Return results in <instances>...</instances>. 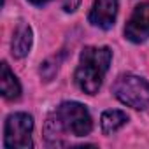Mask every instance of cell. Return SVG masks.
<instances>
[{"mask_svg": "<svg viewBox=\"0 0 149 149\" xmlns=\"http://www.w3.org/2000/svg\"><path fill=\"white\" fill-rule=\"evenodd\" d=\"M93 128L91 116L88 109L79 102H63L56 111L47 118L44 126L46 140L51 146H63V133L74 137H86Z\"/></svg>", "mask_w": 149, "mask_h": 149, "instance_id": "obj_1", "label": "cell"}, {"mask_svg": "<svg viewBox=\"0 0 149 149\" xmlns=\"http://www.w3.org/2000/svg\"><path fill=\"white\" fill-rule=\"evenodd\" d=\"M111 60H112V51L107 46H102V47L88 46L83 49L79 67L74 74L76 84L79 86L81 91L88 95L98 93L102 81L109 70Z\"/></svg>", "mask_w": 149, "mask_h": 149, "instance_id": "obj_2", "label": "cell"}, {"mask_svg": "<svg viewBox=\"0 0 149 149\" xmlns=\"http://www.w3.org/2000/svg\"><path fill=\"white\" fill-rule=\"evenodd\" d=\"M112 93L119 102L137 111H144L149 107V83L144 77L125 74L119 76L112 86Z\"/></svg>", "mask_w": 149, "mask_h": 149, "instance_id": "obj_3", "label": "cell"}, {"mask_svg": "<svg viewBox=\"0 0 149 149\" xmlns=\"http://www.w3.org/2000/svg\"><path fill=\"white\" fill-rule=\"evenodd\" d=\"M33 118L26 112H14L6 119L4 126V146L9 149H30L32 142Z\"/></svg>", "mask_w": 149, "mask_h": 149, "instance_id": "obj_4", "label": "cell"}, {"mask_svg": "<svg viewBox=\"0 0 149 149\" xmlns=\"http://www.w3.org/2000/svg\"><path fill=\"white\" fill-rule=\"evenodd\" d=\"M125 37L135 44L149 39V2H142L135 7L125 26Z\"/></svg>", "mask_w": 149, "mask_h": 149, "instance_id": "obj_5", "label": "cell"}, {"mask_svg": "<svg viewBox=\"0 0 149 149\" xmlns=\"http://www.w3.org/2000/svg\"><path fill=\"white\" fill-rule=\"evenodd\" d=\"M116 16H118V0H95L88 19L91 25L109 30L112 28Z\"/></svg>", "mask_w": 149, "mask_h": 149, "instance_id": "obj_6", "label": "cell"}, {"mask_svg": "<svg viewBox=\"0 0 149 149\" xmlns=\"http://www.w3.org/2000/svg\"><path fill=\"white\" fill-rule=\"evenodd\" d=\"M32 42H33V32H32L30 25L19 23L14 30L13 42H11L13 56L14 58H25L32 49Z\"/></svg>", "mask_w": 149, "mask_h": 149, "instance_id": "obj_7", "label": "cell"}, {"mask_svg": "<svg viewBox=\"0 0 149 149\" xmlns=\"http://www.w3.org/2000/svg\"><path fill=\"white\" fill-rule=\"evenodd\" d=\"M0 68H2V74H0V91H2V97L7 100H18L21 97V84L18 77L11 72L6 61H2Z\"/></svg>", "mask_w": 149, "mask_h": 149, "instance_id": "obj_8", "label": "cell"}, {"mask_svg": "<svg viewBox=\"0 0 149 149\" xmlns=\"http://www.w3.org/2000/svg\"><path fill=\"white\" fill-rule=\"evenodd\" d=\"M128 123V116L123 111H116V109H109L102 114L100 125H102V132L105 135H112L114 132H118L121 126H125Z\"/></svg>", "mask_w": 149, "mask_h": 149, "instance_id": "obj_9", "label": "cell"}, {"mask_svg": "<svg viewBox=\"0 0 149 149\" xmlns=\"http://www.w3.org/2000/svg\"><path fill=\"white\" fill-rule=\"evenodd\" d=\"M58 63H60V60H56V58H51V60H47V61L42 63V67H40V74L44 76L46 81H51L53 76L58 72V67H60Z\"/></svg>", "mask_w": 149, "mask_h": 149, "instance_id": "obj_10", "label": "cell"}, {"mask_svg": "<svg viewBox=\"0 0 149 149\" xmlns=\"http://www.w3.org/2000/svg\"><path fill=\"white\" fill-rule=\"evenodd\" d=\"M81 4V0H61V7L65 13H74Z\"/></svg>", "mask_w": 149, "mask_h": 149, "instance_id": "obj_11", "label": "cell"}, {"mask_svg": "<svg viewBox=\"0 0 149 149\" xmlns=\"http://www.w3.org/2000/svg\"><path fill=\"white\" fill-rule=\"evenodd\" d=\"M32 4H35V6H42V4H46V2H49V0H30Z\"/></svg>", "mask_w": 149, "mask_h": 149, "instance_id": "obj_12", "label": "cell"}]
</instances>
